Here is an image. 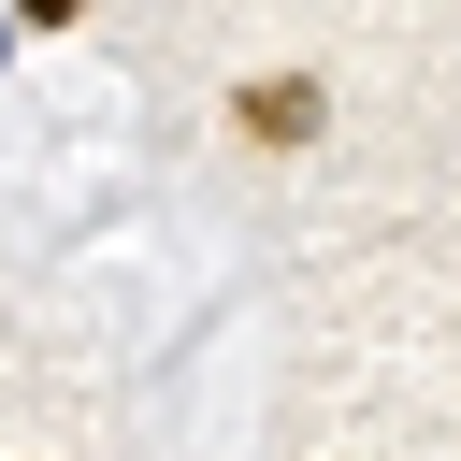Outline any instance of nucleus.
<instances>
[{"instance_id": "f03ea898", "label": "nucleus", "mask_w": 461, "mask_h": 461, "mask_svg": "<svg viewBox=\"0 0 461 461\" xmlns=\"http://www.w3.org/2000/svg\"><path fill=\"white\" fill-rule=\"evenodd\" d=\"M14 14H29V29H72V14H86V0H14Z\"/></svg>"}, {"instance_id": "f257e3e1", "label": "nucleus", "mask_w": 461, "mask_h": 461, "mask_svg": "<svg viewBox=\"0 0 461 461\" xmlns=\"http://www.w3.org/2000/svg\"><path fill=\"white\" fill-rule=\"evenodd\" d=\"M230 130H245L259 158H303V144L331 130V86H317V72H259V86H230Z\"/></svg>"}]
</instances>
